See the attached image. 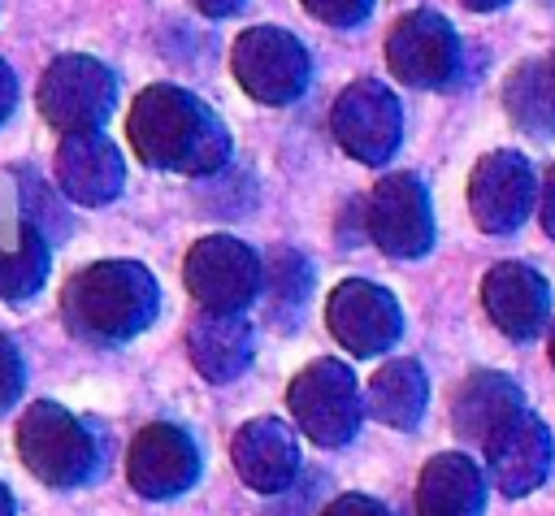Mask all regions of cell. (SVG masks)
Segmentation results:
<instances>
[{"mask_svg": "<svg viewBox=\"0 0 555 516\" xmlns=\"http://www.w3.org/2000/svg\"><path fill=\"white\" fill-rule=\"evenodd\" d=\"M238 74L264 100H286L304 82V48L282 30H247L238 39Z\"/></svg>", "mask_w": 555, "mask_h": 516, "instance_id": "cell-1", "label": "cell"}, {"mask_svg": "<svg viewBox=\"0 0 555 516\" xmlns=\"http://www.w3.org/2000/svg\"><path fill=\"white\" fill-rule=\"evenodd\" d=\"M455 61V35L434 13H412L390 35V65L408 82H438Z\"/></svg>", "mask_w": 555, "mask_h": 516, "instance_id": "cell-2", "label": "cell"}, {"mask_svg": "<svg viewBox=\"0 0 555 516\" xmlns=\"http://www.w3.org/2000/svg\"><path fill=\"white\" fill-rule=\"evenodd\" d=\"M338 126L343 139L356 143V152L364 156H382L386 143L395 139V117H390V100L373 87H356L343 104H338Z\"/></svg>", "mask_w": 555, "mask_h": 516, "instance_id": "cell-3", "label": "cell"}, {"mask_svg": "<svg viewBox=\"0 0 555 516\" xmlns=\"http://www.w3.org/2000/svg\"><path fill=\"white\" fill-rule=\"evenodd\" d=\"M108 100V74H100L91 61H61L48 74V108L56 117H91Z\"/></svg>", "mask_w": 555, "mask_h": 516, "instance_id": "cell-4", "label": "cell"}, {"mask_svg": "<svg viewBox=\"0 0 555 516\" xmlns=\"http://www.w3.org/2000/svg\"><path fill=\"white\" fill-rule=\"evenodd\" d=\"M304 4H308L317 17H325V22H334V26H347V22H360L373 0H304Z\"/></svg>", "mask_w": 555, "mask_h": 516, "instance_id": "cell-5", "label": "cell"}, {"mask_svg": "<svg viewBox=\"0 0 555 516\" xmlns=\"http://www.w3.org/2000/svg\"><path fill=\"white\" fill-rule=\"evenodd\" d=\"M204 13H230V9H238L243 0H195Z\"/></svg>", "mask_w": 555, "mask_h": 516, "instance_id": "cell-6", "label": "cell"}, {"mask_svg": "<svg viewBox=\"0 0 555 516\" xmlns=\"http://www.w3.org/2000/svg\"><path fill=\"white\" fill-rule=\"evenodd\" d=\"M9 91H13V82H9V69L0 65V117H4V104H9Z\"/></svg>", "mask_w": 555, "mask_h": 516, "instance_id": "cell-7", "label": "cell"}, {"mask_svg": "<svg viewBox=\"0 0 555 516\" xmlns=\"http://www.w3.org/2000/svg\"><path fill=\"white\" fill-rule=\"evenodd\" d=\"M464 4H468V9H499L503 0H464Z\"/></svg>", "mask_w": 555, "mask_h": 516, "instance_id": "cell-8", "label": "cell"}, {"mask_svg": "<svg viewBox=\"0 0 555 516\" xmlns=\"http://www.w3.org/2000/svg\"><path fill=\"white\" fill-rule=\"evenodd\" d=\"M551 225H555V186H551Z\"/></svg>", "mask_w": 555, "mask_h": 516, "instance_id": "cell-9", "label": "cell"}]
</instances>
